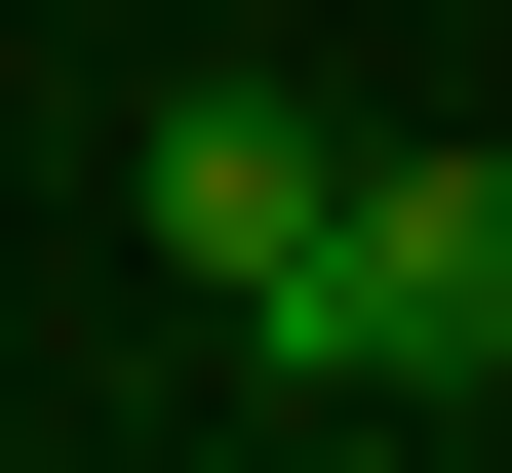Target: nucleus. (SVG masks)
<instances>
[{
	"label": "nucleus",
	"mask_w": 512,
	"mask_h": 473,
	"mask_svg": "<svg viewBox=\"0 0 512 473\" xmlns=\"http://www.w3.org/2000/svg\"><path fill=\"white\" fill-rule=\"evenodd\" d=\"M316 237H355V119H316V79H158V276H197V316H316Z\"/></svg>",
	"instance_id": "nucleus-2"
},
{
	"label": "nucleus",
	"mask_w": 512,
	"mask_h": 473,
	"mask_svg": "<svg viewBox=\"0 0 512 473\" xmlns=\"http://www.w3.org/2000/svg\"><path fill=\"white\" fill-rule=\"evenodd\" d=\"M237 395H316V434L512 395V158H473V119H355V237H316V316H276Z\"/></svg>",
	"instance_id": "nucleus-1"
}]
</instances>
